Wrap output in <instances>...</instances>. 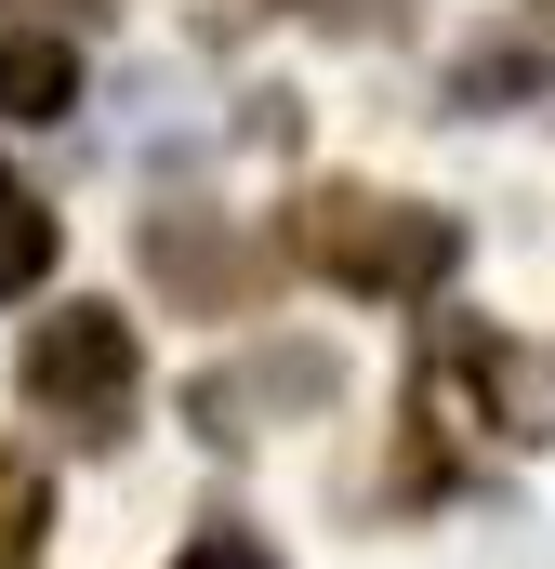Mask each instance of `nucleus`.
I'll return each mask as SVG.
<instances>
[{
	"instance_id": "f257e3e1",
	"label": "nucleus",
	"mask_w": 555,
	"mask_h": 569,
	"mask_svg": "<svg viewBox=\"0 0 555 569\" xmlns=\"http://www.w3.org/2000/svg\"><path fill=\"white\" fill-rule=\"evenodd\" d=\"M278 252H291L304 279L357 291V305H397V291H436L450 266H463V226H450V212H423V199H371V186H317V199H291Z\"/></svg>"
},
{
	"instance_id": "f03ea898",
	"label": "nucleus",
	"mask_w": 555,
	"mask_h": 569,
	"mask_svg": "<svg viewBox=\"0 0 555 569\" xmlns=\"http://www.w3.org/2000/svg\"><path fill=\"white\" fill-rule=\"evenodd\" d=\"M13 371H27V398H40V411H53V425H80V437H107L120 425V411H133V318H120V305H67V318H40V331H27V358H13Z\"/></svg>"
},
{
	"instance_id": "7ed1b4c3",
	"label": "nucleus",
	"mask_w": 555,
	"mask_h": 569,
	"mask_svg": "<svg viewBox=\"0 0 555 569\" xmlns=\"http://www.w3.org/2000/svg\"><path fill=\"white\" fill-rule=\"evenodd\" d=\"M317 398H344V358L331 345H252L239 371H199L185 385V425L199 437H252L265 411H317Z\"/></svg>"
},
{
	"instance_id": "20e7f679",
	"label": "nucleus",
	"mask_w": 555,
	"mask_h": 569,
	"mask_svg": "<svg viewBox=\"0 0 555 569\" xmlns=\"http://www.w3.org/2000/svg\"><path fill=\"white\" fill-rule=\"evenodd\" d=\"M450 371L476 385V411L503 437H555V358L543 345H490V331H450Z\"/></svg>"
},
{
	"instance_id": "39448f33",
	"label": "nucleus",
	"mask_w": 555,
	"mask_h": 569,
	"mask_svg": "<svg viewBox=\"0 0 555 569\" xmlns=\"http://www.w3.org/2000/svg\"><path fill=\"white\" fill-rule=\"evenodd\" d=\"M145 266L172 291H199V305H252V252H225L199 212H185V226H145Z\"/></svg>"
},
{
	"instance_id": "423d86ee",
	"label": "nucleus",
	"mask_w": 555,
	"mask_h": 569,
	"mask_svg": "<svg viewBox=\"0 0 555 569\" xmlns=\"http://www.w3.org/2000/svg\"><path fill=\"white\" fill-rule=\"evenodd\" d=\"M67 107H80V53L40 40V27H13L0 40V120H67Z\"/></svg>"
},
{
	"instance_id": "0eeeda50",
	"label": "nucleus",
	"mask_w": 555,
	"mask_h": 569,
	"mask_svg": "<svg viewBox=\"0 0 555 569\" xmlns=\"http://www.w3.org/2000/svg\"><path fill=\"white\" fill-rule=\"evenodd\" d=\"M53 279V212H40V186H13L0 172V305L13 291H40Z\"/></svg>"
},
{
	"instance_id": "6e6552de",
	"label": "nucleus",
	"mask_w": 555,
	"mask_h": 569,
	"mask_svg": "<svg viewBox=\"0 0 555 569\" xmlns=\"http://www.w3.org/2000/svg\"><path fill=\"white\" fill-rule=\"evenodd\" d=\"M40 530H53V490H40V463H27V450H0V569L40 557Z\"/></svg>"
},
{
	"instance_id": "1a4fd4ad",
	"label": "nucleus",
	"mask_w": 555,
	"mask_h": 569,
	"mask_svg": "<svg viewBox=\"0 0 555 569\" xmlns=\"http://www.w3.org/2000/svg\"><path fill=\"white\" fill-rule=\"evenodd\" d=\"M172 569H278L265 543H252V530H185V557Z\"/></svg>"
},
{
	"instance_id": "9d476101",
	"label": "nucleus",
	"mask_w": 555,
	"mask_h": 569,
	"mask_svg": "<svg viewBox=\"0 0 555 569\" xmlns=\"http://www.w3.org/2000/svg\"><path fill=\"white\" fill-rule=\"evenodd\" d=\"M80 13H93V0H80Z\"/></svg>"
},
{
	"instance_id": "9b49d317",
	"label": "nucleus",
	"mask_w": 555,
	"mask_h": 569,
	"mask_svg": "<svg viewBox=\"0 0 555 569\" xmlns=\"http://www.w3.org/2000/svg\"><path fill=\"white\" fill-rule=\"evenodd\" d=\"M543 13H555V0H543Z\"/></svg>"
}]
</instances>
